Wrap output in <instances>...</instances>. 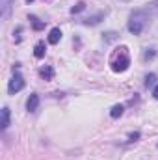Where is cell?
<instances>
[{
	"instance_id": "obj_1",
	"label": "cell",
	"mask_w": 158,
	"mask_h": 160,
	"mask_svg": "<svg viewBox=\"0 0 158 160\" xmlns=\"http://www.w3.org/2000/svg\"><path fill=\"white\" fill-rule=\"evenodd\" d=\"M147 21H149V15H147V11L145 9H136V11H132L130 13V17H128V32L130 34H134V36H140L141 32H143V28L147 26Z\"/></svg>"
},
{
	"instance_id": "obj_2",
	"label": "cell",
	"mask_w": 158,
	"mask_h": 160,
	"mask_svg": "<svg viewBox=\"0 0 158 160\" xmlns=\"http://www.w3.org/2000/svg\"><path fill=\"white\" fill-rule=\"evenodd\" d=\"M110 65H112V71L114 73H125L128 69V65H130V54H128V48L126 47L116 48V52L112 54Z\"/></svg>"
},
{
	"instance_id": "obj_3",
	"label": "cell",
	"mask_w": 158,
	"mask_h": 160,
	"mask_svg": "<svg viewBox=\"0 0 158 160\" xmlns=\"http://www.w3.org/2000/svg\"><path fill=\"white\" fill-rule=\"evenodd\" d=\"M22 88H24V78H22V75H21V73H15L13 78L9 80V84H7V91H9V95L19 93Z\"/></svg>"
},
{
	"instance_id": "obj_4",
	"label": "cell",
	"mask_w": 158,
	"mask_h": 160,
	"mask_svg": "<svg viewBox=\"0 0 158 160\" xmlns=\"http://www.w3.org/2000/svg\"><path fill=\"white\" fill-rule=\"evenodd\" d=\"M37 106H39V95H37V93H32V95L28 97V101H26V110H28V112H36Z\"/></svg>"
},
{
	"instance_id": "obj_5",
	"label": "cell",
	"mask_w": 158,
	"mask_h": 160,
	"mask_svg": "<svg viewBox=\"0 0 158 160\" xmlns=\"http://www.w3.org/2000/svg\"><path fill=\"white\" fill-rule=\"evenodd\" d=\"M102 19H104V13H102V11H99L97 15H91V17L84 19V21H82V24H86V26H95V24H99Z\"/></svg>"
},
{
	"instance_id": "obj_6",
	"label": "cell",
	"mask_w": 158,
	"mask_h": 160,
	"mask_svg": "<svg viewBox=\"0 0 158 160\" xmlns=\"http://www.w3.org/2000/svg\"><path fill=\"white\" fill-rule=\"evenodd\" d=\"M60 39H62V30L60 28H52L48 32V43L50 45H56V43H60Z\"/></svg>"
},
{
	"instance_id": "obj_7",
	"label": "cell",
	"mask_w": 158,
	"mask_h": 160,
	"mask_svg": "<svg viewBox=\"0 0 158 160\" xmlns=\"http://www.w3.org/2000/svg\"><path fill=\"white\" fill-rule=\"evenodd\" d=\"M13 2H15V0H2L0 8H2V19H4V21L9 17V11H11V4H13Z\"/></svg>"
},
{
	"instance_id": "obj_8",
	"label": "cell",
	"mask_w": 158,
	"mask_h": 160,
	"mask_svg": "<svg viewBox=\"0 0 158 160\" xmlns=\"http://www.w3.org/2000/svg\"><path fill=\"white\" fill-rule=\"evenodd\" d=\"M39 75H41V78H45V80H52L54 78V69L50 65H45V67L39 69Z\"/></svg>"
},
{
	"instance_id": "obj_9",
	"label": "cell",
	"mask_w": 158,
	"mask_h": 160,
	"mask_svg": "<svg viewBox=\"0 0 158 160\" xmlns=\"http://www.w3.org/2000/svg\"><path fill=\"white\" fill-rule=\"evenodd\" d=\"M0 127H2V130H6L9 127V108L7 106L2 108V123H0Z\"/></svg>"
},
{
	"instance_id": "obj_10",
	"label": "cell",
	"mask_w": 158,
	"mask_h": 160,
	"mask_svg": "<svg viewBox=\"0 0 158 160\" xmlns=\"http://www.w3.org/2000/svg\"><path fill=\"white\" fill-rule=\"evenodd\" d=\"M45 52H47V47H45V43H43V41H39V43L34 47V56H36L37 60H41V58L45 56Z\"/></svg>"
},
{
	"instance_id": "obj_11",
	"label": "cell",
	"mask_w": 158,
	"mask_h": 160,
	"mask_svg": "<svg viewBox=\"0 0 158 160\" xmlns=\"http://www.w3.org/2000/svg\"><path fill=\"white\" fill-rule=\"evenodd\" d=\"M30 22H32V28H34V30H37V32L45 28V22H41L36 15H30Z\"/></svg>"
},
{
	"instance_id": "obj_12",
	"label": "cell",
	"mask_w": 158,
	"mask_h": 160,
	"mask_svg": "<svg viewBox=\"0 0 158 160\" xmlns=\"http://www.w3.org/2000/svg\"><path fill=\"white\" fill-rule=\"evenodd\" d=\"M123 110H125V106H123V104H116V106L110 110V116H112L114 119H117V118L123 116Z\"/></svg>"
},
{
	"instance_id": "obj_13",
	"label": "cell",
	"mask_w": 158,
	"mask_h": 160,
	"mask_svg": "<svg viewBox=\"0 0 158 160\" xmlns=\"http://www.w3.org/2000/svg\"><path fill=\"white\" fill-rule=\"evenodd\" d=\"M117 32H104V34H102V41H104V43H112V41H116L117 39Z\"/></svg>"
},
{
	"instance_id": "obj_14",
	"label": "cell",
	"mask_w": 158,
	"mask_h": 160,
	"mask_svg": "<svg viewBox=\"0 0 158 160\" xmlns=\"http://www.w3.org/2000/svg\"><path fill=\"white\" fill-rule=\"evenodd\" d=\"M145 11H147V15H149V13H153V15H158V0L151 2V4H147Z\"/></svg>"
},
{
	"instance_id": "obj_15",
	"label": "cell",
	"mask_w": 158,
	"mask_h": 160,
	"mask_svg": "<svg viewBox=\"0 0 158 160\" xmlns=\"http://www.w3.org/2000/svg\"><path fill=\"white\" fill-rule=\"evenodd\" d=\"M155 56H156V50H155V48H147V50H145V54H143V60L147 62V60H153Z\"/></svg>"
},
{
	"instance_id": "obj_16",
	"label": "cell",
	"mask_w": 158,
	"mask_h": 160,
	"mask_svg": "<svg viewBox=\"0 0 158 160\" xmlns=\"http://www.w3.org/2000/svg\"><path fill=\"white\" fill-rule=\"evenodd\" d=\"M155 82H156V75H155V73H151V75L145 77V86H147V88H149V86H155Z\"/></svg>"
},
{
	"instance_id": "obj_17",
	"label": "cell",
	"mask_w": 158,
	"mask_h": 160,
	"mask_svg": "<svg viewBox=\"0 0 158 160\" xmlns=\"http://www.w3.org/2000/svg\"><path fill=\"white\" fill-rule=\"evenodd\" d=\"M82 9H86V4H84V2H78L77 6H73V8H71V13L75 15V13H80Z\"/></svg>"
},
{
	"instance_id": "obj_18",
	"label": "cell",
	"mask_w": 158,
	"mask_h": 160,
	"mask_svg": "<svg viewBox=\"0 0 158 160\" xmlns=\"http://www.w3.org/2000/svg\"><path fill=\"white\" fill-rule=\"evenodd\" d=\"M138 138H140V132H134V134H130V136H128V142H136Z\"/></svg>"
},
{
	"instance_id": "obj_19",
	"label": "cell",
	"mask_w": 158,
	"mask_h": 160,
	"mask_svg": "<svg viewBox=\"0 0 158 160\" xmlns=\"http://www.w3.org/2000/svg\"><path fill=\"white\" fill-rule=\"evenodd\" d=\"M153 97H155V99H158V84L155 86V89H153Z\"/></svg>"
},
{
	"instance_id": "obj_20",
	"label": "cell",
	"mask_w": 158,
	"mask_h": 160,
	"mask_svg": "<svg viewBox=\"0 0 158 160\" xmlns=\"http://www.w3.org/2000/svg\"><path fill=\"white\" fill-rule=\"evenodd\" d=\"M26 2H28V4H30V2H34V0H26Z\"/></svg>"
}]
</instances>
